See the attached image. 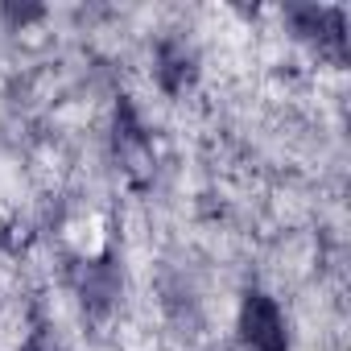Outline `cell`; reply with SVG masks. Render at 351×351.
Masks as SVG:
<instances>
[{"instance_id":"6da1fadb","label":"cell","mask_w":351,"mask_h":351,"mask_svg":"<svg viewBox=\"0 0 351 351\" xmlns=\"http://www.w3.org/2000/svg\"><path fill=\"white\" fill-rule=\"evenodd\" d=\"M240 330L248 351H285V314L265 293H248L240 310Z\"/></svg>"}]
</instances>
